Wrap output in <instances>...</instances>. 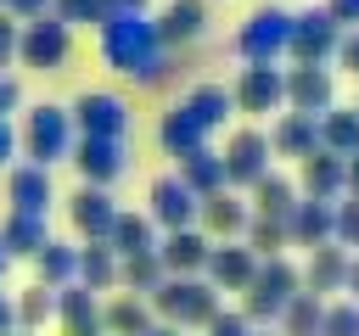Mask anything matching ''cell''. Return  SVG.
Masks as SVG:
<instances>
[{"label": "cell", "mask_w": 359, "mask_h": 336, "mask_svg": "<svg viewBox=\"0 0 359 336\" xmlns=\"http://www.w3.org/2000/svg\"><path fill=\"white\" fill-rule=\"evenodd\" d=\"M163 50V34L146 11H118L101 22V56L118 67V73H135L140 84H157L168 78V62L157 56Z\"/></svg>", "instance_id": "obj_1"}, {"label": "cell", "mask_w": 359, "mask_h": 336, "mask_svg": "<svg viewBox=\"0 0 359 336\" xmlns=\"http://www.w3.org/2000/svg\"><path fill=\"white\" fill-rule=\"evenodd\" d=\"M303 291V269L286 258H258V274L247 286V319H280V308Z\"/></svg>", "instance_id": "obj_2"}, {"label": "cell", "mask_w": 359, "mask_h": 336, "mask_svg": "<svg viewBox=\"0 0 359 336\" xmlns=\"http://www.w3.org/2000/svg\"><path fill=\"white\" fill-rule=\"evenodd\" d=\"M337 45H342V22H337L325 6L292 11V39H286V56H292V62H331Z\"/></svg>", "instance_id": "obj_3"}, {"label": "cell", "mask_w": 359, "mask_h": 336, "mask_svg": "<svg viewBox=\"0 0 359 336\" xmlns=\"http://www.w3.org/2000/svg\"><path fill=\"white\" fill-rule=\"evenodd\" d=\"M286 39H292V11L258 6V11L241 22V34H236V56H241V62H275V56L286 50Z\"/></svg>", "instance_id": "obj_4"}, {"label": "cell", "mask_w": 359, "mask_h": 336, "mask_svg": "<svg viewBox=\"0 0 359 336\" xmlns=\"http://www.w3.org/2000/svg\"><path fill=\"white\" fill-rule=\"evenodd\" d=\"M28 157L39 162V168H50V162H62V157H73V112L67 106H34L28 112Z\"/></svg>", "instance_id": "obj_5"}, {"label": "cell", "mask_w": 359, "mask_h": 336, "mask_svg": "<svg viewBox=\"0 0 359 336\" xmlns=\"http://www.w3.org/2000/svg\"><path fill=\"white\" fill-rule=\"evenodd\" d=\"M230 101H236L241 112H280V101H286V73H280L275 62H247V67L236 73Z\"/></svg>", "instance_id": "obj_6"}, {"label": "cell", "mask_w": 359, "mask_h": 336, "mask_svg": "<svg viewBox=\"0 0 359 336\" xmlns=\"http://www.w3.org/2000/svg\"><path fill=\"white\" fill-rule=\"evenodd\" d=\"M213 291H219L213 280L202 286V280H185V274H180V280L157 286V308H163L168 319H191V325H208V319L219 314V297H213Z\"/></svg>", "instance_id": "obj_7"}, {"label": "cell", "mask_w": 359, "mask_h": 336, "mask_svg": "<svg viewBox=\"0 0 359 336\" xmlns=\"http://www.w3.org/2000/svg\"><path fill=\"white\" fill-rule=\"evenodd\" d=\"M269 134H258V129H236L230 134V146H224V179L230 185H258L264 174H269Z\"/></svg>", "instance_id": "obj_8"}, {"label": "cell", "mask_w": 359, "mask_h": 336, "mask_svg": "<svg viewBox=\"0 0 359 336\" xmlns=\"http://www.w3.org/2000/svg\"><path fill=\"white\" fill-rule=\"evenodd\" d=\"M297 190L314 196V202H342V196H348V157H337V151H325V146L309 151V157H303Z\"/></svg>", "instance_id": "obj_9"}, {"label": "cell", "mask_w": 359, "mask_h": 336, "mask_svg": "<svg viewBox=\"0 0 359 336\" xmlns=\"http://www.w3.org/2000/svg\"><path fill=\"white\" fill-rule=\"evenodd\" d=\"M17 56H22L28 67H39V73L62 67V62H67V22H62V17H39V22L17 39Z\"/></svg>", "instance_id": "obj_10"}, {"label": "cell", "mask_w": 359, "mask_h": 336, "mask_svg": "<svg viewBox=\"0 0 359 336\" xmlns=\"http://www.w3.org/2000/svg\"><path fill=\"white\" fill-rule=\"evenodd\" d=\"M73 162L84 168V179L90 185H112L129 162H123V134H84L79 146H73Z\"/></svg>", "instance_id": "obj_11"}, {"label": "cell", "mask_w": 359, "mask_h": 336, "mask_svg": "<svg viewBox=\"0 0 359 336\" xmlns=\"http://www.w3.org/2000/svg\"><path fill=\"white\" fill-rule=\"evenodd\" d=\"M196 213H202V196H196L180 174H168V179H157V185H151V224L185 230V224H196Z\"/></svg>", "instance_id": "obj_12"}, {"label": "cell", "mask_w": 359, "mask_h": 336, "mask_svg": "<svg viewBox=\"0 0 359 336\" xmlns=\"http://www.w3.org/2000/svg\"><path fill=\"white\" fill-rule=\"evenodd\" d=\"M286 106L309 112V118H320L331 106V73H325V62H297L286 73Z\"/></svg>", "instance_id": "obj_13"}, {"label": "cell", "mask_w": 359, "mask_h": 336, "mask_svg": "<svg viewBox=\"0 0 359 336\" xmlns=\"http://www.w3.org/2000/svg\"><path fill=\"white\" fill-rule=\"evenodd\" d=\"M73 123H79L84 134H123L129 106H123V95H112V90H90V95H79Z\"/></svg>", "instance_id": "obj_14"}, {"label": "cell", "mask_w": 359, "mask_h": 336, "mask_svg": "<svg viewBox=\"0 0 359 336\" xmlns=\"http://www.w3.org/2000/svg\"><path fill=\"white\" fill-rule=\"evenodd\" d=\"M348 246L342 241H320L314 252H309V263H303V291H314V297H325V291H342V280H348Z\"/></svg>", "instance_id": "obj_15"}, {"label": "cell", "mask_w": 359, "mask_h": 336, "mask_svg": "<svg viewBox=\"0 0 359 336\" xmlns=\"http://www.w3.org/2000/svg\"><path fill=\"white\" fill-rule=\"evenodd\" d=\"M208 274L219 291H247L258 274V252L252 246H208Z\"/></svg>", "instance_id": "obj_16"}, {"label": "cell", "mask_w": 359, "mask_h": 336, "mask_svg": "<svg viewBox=\"0 0 359 336\" xmlns=\"http://www.w3.org/2000/svg\"><path fill=\"white\" fill-rule=\"evenodd\" d=\"M269 151L303 162L309 151H320V118H309V112H280V123H275V134H269Z\"/></svg>", "instance_id": "obj_17"}, {"label": "cell", "mask_w": 359, "mask_h": 336, "mask_svg": "<svg viewBox=\"0 0 359 336\" xmlns=\"http://www.w3.org/2000/svg\"><path fill=\"white\" fill-rule=\"evenodd\" d=\"M331 230H337V202H314V196H303V202L292 207L286 235H292L297 246H320V241H331Z\"/></svg>", "instance_id": "obj_18"}, {"label": "cell", "mask_w": 359, "mask_h": 336, "mask_svg": "<svg viewBox=\"0 0 359 336\" xmlns=\"http://www.w3.org/2000/svg\"><path fill=\"white\" fill-rule=\"evenodd\" d=\"M157 258H163V269H174V274H196V269H208V235L202 230H168V241L157 246Z\"/></svg>", "instance_id": "obj_19"}, {"label": "cell", "mask_w": 359, "mask_h": 336, "mask_svg": "<svg viewBox=\"0 0 359 336\" xmlns=\"http://www.w3.org/2000/svg\"><path fill=\"white\" fill-rule=\"evenodd\" d=\"M112 218H118V207H112L107 185H84V190L73 196V224H79V230H84L90 241H107Z\"/></svg>", "instance_id": "obj_20"}, {"label": "cell", "mask_w": 359, "mask_h": 336, "mask_svg": "<svg viewBox=\"0 0 359 336\" xmlns=\"http://www.w3.org/2000/svg\"><path fill=\"white\" fill-rule=\"evenodd\" d=\"M320 146L337 157H353L359 151V106H325L320 112Z\"/></svg>", "instance_id": "obj_21"}, {"label": "cell", "mask_w": 359, "mask_h": 336, "mask_svg": "<svg viewBox=\"0 0 359 336\" xmlns=\"http://www.w3.org/2000/svg\"><path fill=\"white\" fill-rule=\"evenodd\" d=\"M180 179L196 190V196H213V190H224L230 179H224V157H213L208 146H196V151H185L180 157Z\"/></svg>", "instance_id": "obj_22"}, {"label": "cell", "mask_w": 359, "mask_h": 336, "mask_svg": "<svg viewBox=\"0 0 359 336\" xmlns=\"http://www.w3.org/2000/svg\"><path fill=\"white\" fill-rule=\"evenodd\" d=\"M11 207L17 213H45L50 207V174L39 168V162H28V168H11Z\"/></svg>", "instance_id": "obj_23"}, {"label": "cell", "mask_w": 359, "mask_h": 336, "mask_svg": "<svg viewBox=\"0 0 359 336\" xmlns=\"http://www.w3.org/2000/svg\"><path fill=\"white\" fill-rule=\"evenodd\" d=\"M252 190H258V218H280V224H292V207L303 202V190H297L286 174H275V168H269Z\"/></svg>", "instance_id": "obj_24"}, {"label": "cell", "mask_w": 359, "mask_h": 336, "mask_svg": "<svg viewBox=\"0 0 359 336\" xmlns=\"http://www.w3.org/2000/svg\"><path fill=\"white\" fill-rule=\"evenodd\" d=\"M196 218H202V235H219V241L247 230V207H241L236 196H224V190L202 196V213H196Z\"/></svg>", "instance_id": "obj_25"}, {"label": "cell", "mask_w": 359, "mask_h": 336, "mask_svg": "<svg viewBox=\"0 0 359 336\" xmlns=\"http://www.w3.org/2000/svg\"><path fill=\"white\" fill-rule=\"evenodd\" d=\"M208 28V6L202 0H168V11H163V22H157V34H163V45H180V39H196Z\"/></svg>", "instance_id": "obj_26"}, {"label": "cell", "mask_w": 359, "mask_h": 336, "mask_svg": "<svg viewBox=\"0 0 359 336\" xmlns=\"http://www.w3.org/2000/svg\"><path fill=\"white\" fill-rule=\"evenodd\" d=\"M320 319H325V297H314V291H297L286 308H280V336H320Z\"/></svg>", "instance_id": "obj_27"}, {"label": "cell", "mask_w": 359, "mask_h": 336, "mask_svg": "<svg viewBox=\"0 0 359 336\" xmlns=\"http://www.w3.org/2000/svg\"><path fill=\"white\" fill-rule=\"evenodd\" d=\"M107 246H112L118 258H129V252H151V218H146V213H118L112 230H107Z\"/></svg>", "instance_id": "obj_28"}, {"label": "cell", "mask_w": 359, "mask_h": 336, "mask_svg": "<svg viewBox=\"0 0 359 336\" xmlns=\"http://www.w3.org/2000/svg\"><path fill=\"white\" fill-rule=\"evenodd\" d=\"M185 112H191L202 129H219V123L236 112V101H230V90H219V84H202V90H191V95H185Z\"/></svg>", "instance_id": "obj_29"}, {"label": "cell", "mask_w": 359, "mask_h": 336, "mask_svg": "<svg viewBox=\"0 0 359 336\" xmlns=\"http://www.w3.org/2000/svg\"><path fill=\"white\" fill-rule=\"evenodd\" d=\"M0 246L6 252H39L45 246V213H17L11 207V218L0 230Z\"/></svg>", "instance_id": "obj_30"}, {"label": "cell", "mask_w": 359, "mask_h": 336, "mask_svg": "<svg viewBox=\"0 0 359 336\" xmlns=\"http://www.w3.org/2000/svg\"><path fill=\"white\" fill-rule=\"evenodd\" d=\"M202 134H208V129H202V123H196V118L185 112V101H180V106H174V112L163 118V146H168L174 157L196 151V146H202Z\"/></svg>", "instance_id": "obj_31"}, {"label": "cell", "mask_w": 359, "mask_h": 336, "mask_svg": "<svg viewBox=\"0 0 359 336\" xmlns=\"http://www.w3.org/2000/svg\"><path fill=\"white\" fill-rule=\"evenodd\" d=\"M157 274H163L157 246H151V252H129V258H123V286H129V291H157Z\"/></svg>", "instance_id": "obj_32"}, {"label": "cell", "mask_w": 359, "mask_h": 336, "mask_svg": "<svg viewBox=\"0 0 359 336\" xmlns=\"http://www.w3.org/2000/svg\"><path fill=\"white\" fill-rule=\"evenodd\" d=\"M79 274H84V286H112V280H118L112 246H107V241H95L90 252H79Z\"/></svg>", "instance_id": "obj_33"}, {"label": "cell", "mask_w": 359, "mask_h": 336, "mask_svg": "<svg viewBox=\"0 0 359 336\" xmlns=\"http://www.w3.org/2000/svg\"><path fill=\"white\" fill-rule=\"evenodd\" d=\"M39 274H45V280H73V274H79V252L62 246V241H45V246H39Z\"/></svg>", "instance_id": "obj_34"}, {"label": "cell", "mask_w": 359, "mask_h": 336, "mask_svg": "<svg viewBox=\"0 0 359 336\" xmlns=\"http://www.w3.org/2000/svg\"><path fill=\"white\" fill-rule=\"evenodd\" d=\"M320 336H359V302H325V319H320Z\"/></svg>", "instance_id": "obj_35"}, {"label": "cell", "mask_w": 359, "mask_h": 336, "mask_svg": "<svg viewBox=\"0 0 359 336\" xmlns=\"http://www.w3.org/2000/svg\"><path fill=\"white\" fill-rule=\"evenodd\" d=\"M247 235H252V252H258V258H275V252H280V241H292L280 218H252V224H247Z\"/></svg>", "instance_id": "obj_36"}, {"label": "cell", "mask_w": 359, "mask_h": 336, "mask_svg": "<svg viewBox=\"0 0 359 336\" xmlns=\"http://www.w3.org/2000/svg\"><path fill=\"white\" fill-rule=\"evenodd\" d=\"M101 325H107V330H123V336H146V314H140V302H112V308L101 314Z\"/></svg>", "instance_id": "obj_37"}, {"label": "cell", "mask_w": 359, "mask_h": 336, "mask_svg": "<svg viewBox=\"0 0 359 336\" xmlns=\"http://www.w3.org/2000/svg\"><path fill=\"white\" fill-rule=\"evenodd\" d=\"M56 11H62V22H95V28L112 17L107 0H56Z\"/></svg>", "instance_id": "obj_38"}, {"label": "cell", "mask_w": 359, "mask_h": 336, "mask_svg": "<svg viewBox=\"0 0 359 336\" xmlns=\"http://www.w3.org/2000/svg\"><path fill=\"white\" fill-rule=\"evenodd\" d=\"M331 241L359 246V196H342V202H337V230H331Z\"/></svg>", "instance_id": "obj_39"}, {"label": "cell", "mask_w": 359, "mask_h": 336, "mask_svg": "<svg viewBox=\"0 0 359 336\" xmlns=\"http://www.w3.org/2000/svg\"><path fill=\"white\" fill-rule=\"evenodd\" d=\"M45 314H56V291H45V286H34V291L22 297V319H28V325H39Z\"/></svg>", "instance_id": "obj_40"}, {"label": "cell", "mask_w": 359, "mask_h": 336, "mask_svg": "<svg viewBox=\"0 0 359 336\" xmlns=\"http://www.w3.org/2000/svg\"><path fill=\"white\" fill-rule=\"evenodd\" d=\"M17 28H11V11H0V67H11V56H17Z\"/></svg>", "instance_id": "obj_41"}, {"label": "cell", "mask_w": 359, "mask_h": 336, "mask_svg": "<svg viewBox=\"0 0 359 336\" xmlns=\"http://www.w3.org/2000/svg\"><path fill=\"white\" fill-rule=\"evenodd\" d=\"M337 62H342L348 73H359V28H353V34H342V45H337Z\"/></svg>", "instance_id": "obj_42"}, {"label": "cell", "mask_w": 359, "mask_h": 336, "mask_svg": "<svg viewBox=\"0 0 359 336\" xmlns=\"http://www.w3.org/2000/svg\"><path fill=\"white\" fill-rule=\"evenodd\" d=\"M325 11H331V17L342 22V28H348V22L359 28V0H325Z\"/></svg>", "instance_id": "obj_43"}, {"label": "cell", "mask_w": 359, "mask_h": 336, "mask_svg": "<svg viewBox=\"0 0 359 336\" xmlns=\"http://www.w3.org/2000/svg\"><path fill=\"white\" fill-rule=\"evenodd\" d=\"M45 6H50V0H6V11H11V17H39Z\"/></svg>", "instance_id": "obj_44"}, {"label": "cell", "mask_w": 359, "mask_h": 336, "mask_svg": "<svg viewBox=\"0 0 359 336\" xmlns=\"http://www.w3.org/2000/svg\"><path fill=\"white\" fill-rule=\"evenodd\" d=\"M342 291H348V297H353V302H359V252H353V258H348V280H342Z\"/></svg>", "instance_id": "obj_45"}, {"label": "cell", "mask_w": 359, "mask_h": 336, "mask_svg": "<svg viewBox=\"0 0 359 336\" xmlns=\"http://www.w3.org/2000/svg\"><path fill=\"white\" fill-rule=\"evenodd\" d=\"M11 151H17V134H11V123L0 118V162H11Z\"/></svg>", "instance_id": "obj_46"}, {"label": "cell", "mask_w": 359, "mask_h": 336, "mask_svg": "<svg viewBox=\"0 0 359 336\" xmlns=\"http://www.w3.org/2000/svg\"><path fill=\"white\" fill-rule=\"evenodd\" d=\"M11 106H17V84H11V78H0V112H11Z\"/></svg>", "instance_id": "obj_47"}, {"label": "cell", "mask_w": 359, "mask_h": 336, "mask_svg": "<svg viewBox=\"0 0 359 336\" xmlns=\"http://www.w3.org/2000/svg\"><path fill=\"white\" fill-rule=\"evenodd\" d=\"M348 196H359V151L348 157Z\"/></svg>", "instance_id": "obj_48"}, {"label": "cell", "mask_w": 359, "mask_h": 336, "mask_svg": "<svg viewBox=\"0 0 359 336\" xmlns=\"http://www.w3.org/2000/svg\"><path fill=\"white\" fill-rule=\"evenodd\" d=\"M107 6H112V17L118 11H146V0H107Z\"/></svg>", "instance_id": "obj_49"}, {"label": "cell", "mask_w": 359, "mask_h": 336, "mask_svg": "<svg viewBox=\"0 0 359 336\" xmlns=\"http://www.w3.org/2000/svg\"><path fill=\"white\" fill-rule=\"evenodd\" d=\"M6 330H11V302L0 297V336H6Z\"/></svg>", "instance_id": "obj_50"}, {"label": "cell", "mask_w": 359, "mask_h": 336, "mask_svg": "<svg viewBox=\"0 0 359 336\" xmlns=\"http://www.w3.org/2000/svg\"><path fill=\"white\" fill-rule=\"evenodd\" d=\"M146 336H180V330H146Z\"/></svg>", "instance_id": "obj_51"}, {"label": "cell", "mask_w": 359, "mask_h": 336, "mask_svg": "<svg viewBox=\"0 0 359 336\" xmlns=\"http://www.w3.org/2000/svg\"><path fill=\"white\" fill-rule=\"evenodd\" d=\"M6 258H11V252H6V246H0V274H6Z\"/></svg>", "instance_id": "obj_52"}, {"label": "cell", "mask_w": 359, "mask_h": 336, "mask_svg": "<svg viewBox=\"0 0 359 336\" xmlns=\"http://www.w3.org/2000/svg\"><path fill=\"white\" fill-rule=\"evenodd\" d=\"M258 336H275V330H258Z\"/></svg>", "instance_id": "obj_53"}, {"label": "cell", "mask_w": 359, "mask_h": 336, "mask_svg": "<svg viewBox=\"0 0 359 336\" xmlns=\"http://www.w3.org/2000/svg\"><path fill=\"white\" fill-rule=\"evenodd\" d=\"M353 106H359V101H353Z\"/></svg>", "instance_id": "obj_54"}]
</instances>
